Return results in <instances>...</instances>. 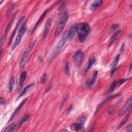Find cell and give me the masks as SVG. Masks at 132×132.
<instances>
[{
    "label": "cell",
    "instance_id": "6da1fadb",
    "mask_svg": "<svg viewBox=\"0 0 132 132\" xmlns=\"http://www.w3.org/2000/svg\"><path fill=\"white\" fill-rule=\"evenodd\" d=\"M90 30V26L87 23H80L76 25V32L78 35V39L80 42L82 43L86 40Z\"/></svg>",
    "mask_w": 132,
    "mask_h": 132
},
{
    "label": "cell",
    "instance_id": "7a4b0ae2",
    "mask_svg": "<svg viewBox=\"0 0 132 132\" xmlns=\"http://www.w3.org/2000/svg\"><path fill=\"white\" fill-rule=\"evenodd\" d=\"M68 18L69 15L67 10H64L62 11L60 15L59 21L56 27L54 32V36L55 37L59 36L63 31L65 25L68 21Z\"/></svg>",
    "mask_w": 132,
    "mask_h": 132
},
{
    "label": "cell",
    "instance_id": "3957f363",
    "mask_svg": "<svg viewBox=\"0 0 132 132\" xmlns=\"http://www.w3.org/2000/svg\"><path fill=\"white\" fill-rule=\"evenodd\" d=\"M68 40V38H67V32L64 34L63 35L62 38L60 39L58 43L56 45V46L53 48L52 50V52L51 53L50 55L48 56V59L49 61H51L54 57L56 56L57 53L61 50V48L63 47L64 44Z\"/></svg>",
    "mask_w": 132,
    "mask_h": 132
},
{
    "label": "cell",
    "instance_id": "277c9868",
    "mask_svg": "<svg viewBox=\"0 0 132 132\" xmlns=\"http://www.w3.org/2000/svg\"><path fill=\"white\" fill-rule=\"evenodd\" d=\"M36 41H34L32 42H31L28 46V47L26 48V50H25L21 58V60L19 62V67L21 68H23L25 65L26 64V63L27 61L28 56L30 53V52H31L32 50L33 49V48L34 47L35 44H36Z\"/></svg>",
    "mask_w": 132,
    "mask_h": 132
},
{
    "label": "cell",
    "instance_id": "5b68a950",
    "mask_svg": "<svg viewBox=\"0 0 132 132\" xmlns=\"http://www.w3.org/2000/svg\"><path fill=\"white\" fill-rule=\"evenodd\" d=\"M85 58V54L82 51L78 50L75 52L73 55V60L75 64L79 67L81 65L84 59Z\"/></svg>",
    "mask_w": 132,
    "mask_h": 132
},
{
    "label": "cell",
    "instance_id": "8992f818",
    "mask_svg": "<svg viewBox=\"0 0 132 132\" xmlns=\"http://www.w3.org/2000/svg\"><path fill=\"white\" fill-rule=\"evenodd\" d=\"M130 79V78H123V79H119V80H115V81H113L112 83L110 85V87L109 88V89L108 90V93L112 92L115 89H116L119 87L121 86L122 84H123L124 83H125L127 81H128Z\"/></svg>",
    "mask_w": 132,
    "mask_h": 132
},
{
    "label": "cell",
    "instance_id": "52a82bcc",
    "mask_svg": "<svg viewBox=\"0 0 132 132\" xmlns=\"http://www.w3.org/2000/svg\"><path fill=\"white\" fill-rule=\"evenodd\" d=\"M26 31V27L25 26H22L21 27V28L20 29L18 34V35L16 36V39L15 40V41L14 42L13 44L12 45L11 49L12 50H13L18 45V44L20 43V42L21 41V39H22L23 35L25 33Z\"/></svg>",
    "mask_w": 132,
    "mask_h": 132
},
{
    "label": "cell",
    "instance_id": "ba28073f",
    "mask_svg": "<svg viewBox=\"0 0 132 132\" xmlns=\"http://www.w3.org/2000/svg\"><path fill=\"white\" fill-rule=\"evenodd\" d=\"M86 121V118L85 117H81L79 119L78 122L75 123H73L71 126V128L73 130H75L76 131H79L82 130L84 128V125L85 122Z\"/></svg>",
    "mask_w": 132,
    "mask_h": 132
},
{
    "label": "cell",
    "instance_id": "9c48e42d",
    "mask_svg": "<svg viewBox=\"0 0 132 132\" xmlns=\"http://www.w3.org/2000/svg\"><path fill=\"white\" fill-rule=\"evenodd\" d=\"M17 13H18V11L14 12V13L13 14L12 16L11 17V18L9 23L8 24L7 27H6V29H5V31L4 32V34H3V35L2 37V39H1V45H2L3 42L5 40V39H6V38L7 37V34H8V32L9 31V29H10V27L11 26V25L12 24V23H13V21L14 20V19H15V16H16V15L17 14Z\"/></svg>",
    "mask_w": 132,
    "mask_h": 132
},
{
    "label": "cell",
    "instance_id": "30bf717a",
    "mask_svg": "<svg viewBox=\"0 0 132 132\" xmlns=\"http://www.w3.org/2000/svg\"><path fill=\"white\" fill-rule=\"evenodd\" d=\"M24 19H25V16H22L18 20V21L17 22V24H16V26H15V27L14 28V29L13 31L12 32V34H11V36L10 37V39H9V42L8 43V45H10L11 44V42L12 41V40L14 38V36H15V34L16 33V31L18 30L19 28L20 27V26L23 23V22L24 21Z\"/></svg>",
    "mask_w": 132,
    "mask_h": 132
},
{
    "label": "cell",
    "instance_id": "8fae6325",
    "mask_svg": "<svg viewBox=\"0 0 132 132\" xmlns=\"http://www.w3.org/2000/svg\"><path fill=\"white\" fill-rule=\"evenodd\" d=\"M120 95V93H116L115 94H113V95H111L110 96H109L108 97H107L104 101H103V102H102L97 106L96 110V112H98L101 108L104 105H105L106 104H107V103H108L109 102H110L111 100H112L113 99H114V98L118 97V96H119Z\"/></svg>",
    "mask_w": 132,
    "mask_h": 132
},
{
    "label": "cell",
    "instance_id": "7c38bea8",
    "mask_svg": "<svg viewBox=\"0 0 132 132\" xmlns=\"http://www.w3.org/2000/svg\"><path fill=\"white\" fill-rule=\"evenodd\" d=\"M131 98H130L124 104V105L122 107L120 111H119V116H122L123 114H124L125 113H127L128 112L131 108Z\"/></svg>",
    "mask_w": 132,
    "mask_h": 132
},
{
    "label": "cell",
    "instance_id": "4fadbf2b",
    "mask_svg": "<svg viewBox=\"0 0 132 132\" xmlns=\"http://www.w3.org/2000/svg\"><path fill=\"white\" fill-rule=\"evenodd\" d=\"M98 72L97 71H95L94 72L92 77L91 79H88L86 80L85 81L84 85H83V87L85 88H88V87H91L93 85V84L95 83L97 76Z\"/></svg>",
    "mask_w": 132,
    "mask_h": 132
},
{
    "label": "cell",
    "instance_id": "5bb4252c",
    "mask_svg": "<svg viewBox=\"0 0 132 132\" xmlns=\"http://www.w3.org/2000/svg\"><path fill=\"white\" fill-rule=\"evenodd\" d=\"M76 32V25H72L70 28L69 29V30L67 32V38L68 40H72Z\"/></svg>",
    "mask_w": 132,
    "mask_h": 132
},
{
    "label": "cell",
    "instance_id": "9a60e30c",
    "mask_svg": "<svg viewBox=\"0 0 132 132\" xmlns=\"http://www.w3.org/2000/svg\"><path fill=\"white\" fill-rule=\"evenodd\" d=\"M35 86V83L33 82V83H31V84H30L29 85H28L27 86H26L24 89L21 92V93H20V94L19 95L18 97H17V99L16 100H19L20 98L22 97V96H23L24 95H25L28 91H29V90L34 87Z\"/></svg>",
    "mask_w": 132,
    "mask_h": 132
},
{
    "label": "cell",
    "instance_id": "2e32d148",
    "mask_svg": "<svg viewBox=\"0 0 132 132\" xmlns=\"http://www.w3.org/2000/svg\"><path fill=\"white\" fill-rule=\"evenodd\" d=\"M51 24H52V21L51 19H48L46 23L45 24L44 27V29H43V37L44 38H46L48 32L49 30L50 29L51 26Z\"/></svg>",
    "mask_w": 132,
    "mask_h": 132
},
{
    "label": "cell",
    "instance_id": "e0dca14e",
    "mask_svg": "<svg viewBox=\"0 0 132 132\" xmlns=\"http://www.w3.org/2000/svg\"><path fill=\"white\" fill-rule=\"evenodd\" d=\"M50 8H47V9H46L45 10H44V11H43V12L42 14L41 15V16H40L39 19H38L37 22L36 24H35V26H34V28H33L32 33H33V32L35 31V30L36 29V28L38 27V26L39 25V24H40V23L42 22V21L43 19H44V16L47 14V13L48 12V11H50Z\"/></svg>",
    "mask_w": 132,
    "mask_h": 132
},
{
    "label": "cell",
    "instance_id": "ac0fdd59",
    "mask_svg": "<svg viewBox=\"0 0 132 132\" xmlns=\"http://www.w3.org/2000/svg\"><path fill=\"white\" fill-rule=\"evenodd\" d=\"M27 98H25V100H24L20 104V105L18 106V107H16V108L15 109V110L13 111V113H12V115L11 116V117H10V119H9V122L11 121L12 120V119L14 118V117L18 113V112L20 111V110L22 108V107L23 106V105L25 104V103H26V102L27 101Z\"/></svg>",
    "mask_w": 132,
    "mask_h": 132
},
{
    "label": "cell",
    "instance_id": "d6986e66",
    "mask_svg": "<svg viewBox=\"0 0 132 132\" xmlns=\"http://www.w3.org/2000/svg\"><path fill=\"white\" fill-rule=\"evenodd\" d=\"M95 57L93 56H90L88 59V62H87L86 65L85 66V72H87V71H88L90 70V69L92 67L93 64L95 63Z\"/></svg>",
    "mask_w": 132,
    "mask_h": 132
},
{
    "label": "cell",
    "instance_id": "ffe728a7",
    "mask_svg": "<svg viewBox=\"0 0 132 132\" xmlns=\"http://www.w3.org/2000/svg\"><path fill=\"white\" fill-rule=\"evenodd\" d=\"M121 34H122L121 30H119V31L116 32L111 36V37L109 39V41H108V46H110Z\"/></svg>",
    "mask_w": 132,
    "mask_h": 132
},
{
    "label": "cell",
    "instance_id": "44dd1931",
    "mask_svg": "<svg viewBox=\"0 0 132 132\" xmlns=\"http://www.w3.org/2000/svg\"><path fill=\"white\" fill-rule=\"evenodd\" d=\"M104 1H102V0H98V1H93L90 5V9L91 10H94L95 9H96L98 7H99L100 6H101L103 3Z\"/></svg>",
    "mask_w": 132,
    "mask_h": 132
},
{
    "label": "cell",
    "instance_id": "7402d4cb",
    "mask_svg": "<svg viewBox=\"0 0 132 132\" xmlns=\"http://www.w3.org/2000/svg\"><path fill=\"white\" fill-rule=\"evenodd\" d=\"M27 76V72L26 71L22 72L20 74L19 80V85H18V89H20L22 86L24 81H25Z\"/></svg>",
    "mask_w": 132,
    "mask_h": 132
},
{
    "label": "cell",
    "instance_id": "603a6c76",
    "mask_svg": "<svg viewBox=\"0 0 132 132\" xmlns=\"http://www.w3.org/2000/svg\"><path fill=\"white\" fill-rule=\"evenodd\" d=\"M29 114H25L24 115H23V117L20 119L18 123L16 124V129H19L22 125V124L29 119Z\"/></svg>",
    "mask_w": 132,
    "mask_h": 132
},
{
    "label": "cell",
    "instance_id": "cb8c5ba5",
    "mask_svg": "<svg viewBox=\"0 0 132 132\" xmlns=\"http://www.w3.org/2000/svg\"><path fill=\"white\" fill-rule=\"evenodd\" d=\"M14 78L13 76H11L10 78V79L9 81V85H8L9 90L10 92H12L13 91V88H14Z\"/></svg>",
    "mask_w": 132,
    "mask_h": 132
},
{
    "label": "cell",
    "instance_id": "d4e9b609",
    "mask_svg": "<svg viewBox=\"0 0 132 132\" xmlns=\"http://www.w3.org/2000/svg\"><path fill=\"white\" fill-rule=\"evenodd\" d=\"M16 129V126L15 124H11L9 125L4 130V131H13Z\"/></svg>",
    "mask_w": 132,
    "mask_h": 132
},
{
    "label": "cell",
    "instance_id": "484cf974",
    "mask_svg": "<svg viewBox=\"0 0 132 132\" xmlns=\"http://www.w3.org/2000/svg\"><path fill=\"white\" fill-rule=\"evenodd\" d=\"M120 57V55L119 54V55H117L116 56V57L114 58V59H113V60L112 61V63L111 64V67L112 68H116V65L118 63Z\"/></svg>",
    "mask_w": 132,
    "mask_h": 132
},
{
    "label": "cell",
    "instance_id": "4316f807",
    "mask_svg": "<svg viewBox=\"0 0 132 132\" xmlns=\"http://www.w3.org/2000/svg\"><path fill=\"white\" fill-rule=\"evenodd\" d=\"M129 116H130L129 114H127V115L122 120L121 122H120V123L119 124V126H118V128L121 127L124 124H125V123L127 122V121L128 119H129Z\"/></svg>",
    "mask_w": 132,
    "mask_h": 132
},
{
    "label": "cell",
    "instance_id": "83f0119b",
    "mask_svg": "<svg viewBox=\"0 0 132 132\" xmlns=\"http://www.w3.org/2000/svg\"><path fill=\"white\" fill-rule=\"evenodd\" d=\"M119 25L118 24H113L110 27V28L109 29V30H108V33L109 34H110V33H112L118 27H119Z\"/></svg>",
    "mask_w": 132,
    "mask_h": 132
},
{
    "label": "cell",
    "instance_id": "f1b7e54d",
    "mask_svg": "<svg viewBox=\"0 0 132 132\" xmlns=\"http://www.w3.org/2000/svg\"><path fill=\"white\" fill-rule=\"evenodd\" d=\"M64 72H65V74L67 75H69L70 74V67L68 62H67L65 64Z\"/></svg>",
    "mask_w": 132,
    "mask_h": 132
},
{
    "label": "cell",
    "instance_id": "f546056e",
    "mask_svg": "<svg viewBox=\"0 0 132 132\" xmlns=\"http://www.w3.org/2000/svg\"><path fill=\"white\" fill-rule=\"evenodd\" d=\"M47 79V75L46 73H44L41 77L40 79V82L41 84H44Z\"/></svg>",
    "mask_w": 132,
    "mask_h": 132
},
{
    "label": "cell",
    "instance_id": "4dcf8cb0",
    "mask_svg": "<svg viewBox=\"0 0 132 132\" xmlns=\"http://www.w3.org/2000/svg\"><path fill=\"white\" fill-rule=\"evenodd\" d=\"M131 129H132V126H131V124H129V125H128L125 129V130L126 131H131Z\"/></svg>",
    "mask_w": 132,
    "mask_h": 132
},
{
    "label": "cell",
    "instance_id": "1f68e13d",
    "mask_svg": "<svg viewBox=\"0 0 132 132\" xmlns=\"http://www.w3.org/2000/svg\"><path fill=\"white\" fill-rule=\"evenodd\" d=\"M117 71V68H112V70H111V74H110V76L112 77L114 75H115V74L116 73Z\"/></svg>",
    "mask_w": 132,
    "mask_h": 132
},
{
    "label": "cell",
    "instance_id": "d6a6232c",
    "mask_svg": "<svg viewBox=\"0 0 132 132\" xmlns=\"http://www.w3.org/2000/svg\"><path fill=\"white\" fill-rule=\"evenodd\" d=\"M113 110H114V108L113 106L110 107L108 110V113L109 114H112V113L113 112Z\"/></svg>",
    "mask_w": 132,
    "mask_h": 132
},
{
    "label": "cell",
    "instance_id": "836d02e7",
    "mask_svg": "<svg viewBox=\"0 0 132 132\" xmlns=\"http://www.w3.org/2000/svg\"><path fill=\"white\" fill-rule=\"evenodd\" d=\"M0 102L1 104H4L5 103V101L4 100V98L2 97H1V99H0Z\"/></svg>",
    "mask_w": 132,
    "mask_h": 132
},
{
    "label": "cell",
    "instance_id": "e575fe53",
    "mask_svg": "<svg viewBox=\"0 0 132 132\" xmlns=\"http://www.w3.org/2000/svg\"><path fill=\"white\" fill-rule=\"evenodd\" d=\"M124 47H125V44H124V43H123V44L122 45L121 47V48H120L121 51H122L124 49Z\"/></svg>",
    "mask_w": 132,
    "mask_h": 132
},
{
    "label": "cell",
    "instance_id": "d590c367",
    "mask_svg": "<svg viewBox=\"0 0 132 132\" xmlns=\"http://www.w3.org/2000/svg\"><path fill=\"white\" fill-rule=\"evenodd\" d=\"M131 70V64H130V68H129V72H130Z\"/></svg>",
    "mask_w": 132,
    "mask_h": 132
}]
</instances>
